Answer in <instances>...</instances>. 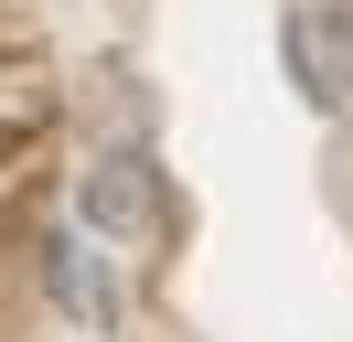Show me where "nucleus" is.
Returning <instances> with one entry per match:
<instances>
[{
    "label": "nucleus",
    "instance_id": "nucleus-1",
    "mask_svg": "<svg viewBox=\"0 0 353 342\" xmlns=\"http://www.w3.org/2000/svg\"><path fill=\"white\" fill-rule=\"evenodd\" d=\"M75 235H97V246H118V256H150L161 235H172V171L139 139H108L75 171Z\"/></svg>",
    "mask_w": 353,
    "mask_h": 342
},
{
    "label": "nucleus",
    "instance_id": "nucleus-2",
    "mask_svg": "<svg viewBox=\"0 0 353 342\" xmlns=\"http://www.w3.org/2000/svg\"><path fill=\"white\" fill-rule=\"evenodd\" d=\"M279 64L300 86V107L343 118L353 107V0H289L279 11Z\"/></svg>",
    "mask_w": 353,
    "mask_h": 342
},
{
    "label": "nucleus",
    "instance_id": "nucleus-3",
    "mask_svg": "<svg viewBox=\"0 0 353 342\" xmlns=\"http://www.w3.org/2000/svg\"><path fill=\"white\" fill-rule=\"evenodd\" d=\"M54 299H65L75 321H97V332H108V321H118V289H108V268H97V256L75 246V235H65V246H54Z\"/></svg>",
    "mask_w": 353,
    "mask_h": 342
}]
</instances>
